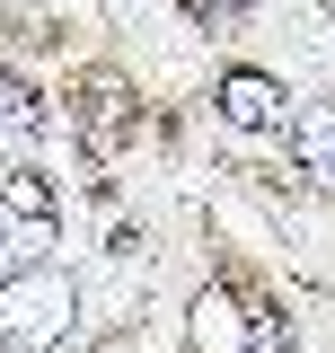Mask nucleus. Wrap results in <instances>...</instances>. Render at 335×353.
<instances>
[{"label": "nucleus", "instance_id": "obj_3", "mask_svg": "<svg viewBox=\"0 0 335 353\" xmlns=\"http://www.w3.org/2000/svg\"><path fill=\"white\" fill-rule=\"evenodd\" d=\"M71 132L88 141V159H115L132 132H141V106H132V88L115 80V71H88V80L71 88Z\"/></svg>", "mask_w": 335, "mask_h": 353}, {"label": "nucleus", "instance_id": "obj_1", "mask_svg": "<svg viewBox=\"0 0 335 353\" xmlns=\"http://www.w3.org/2000/svg\"><path fill=\"white\" fill-rule=\"evenodd\" d=\"M80 327V283L62 265H18L0 283V345L9 353H44Z\"/></svg>", "mask_w": 335, "mask_h": 353}, {"label": "nucleus", "instance_id": "obj_6", "mask_svg": "<svg viewBox=\"0 0 335 353\" xmlns=\"http://www.w3.org/2000/svg\"><path fill=\"white\" fill-rule=\"evenodd\" d=\"M292 159L318 176V185H335V106H300L292 115Z\"/></svg>", "mask_w": 335, "mask_h": 353}, {"label": "nucleus", "instance_id": "obj_9", "mask_svg": "<svg viewBox=\"0 0 335 353\" xmlns=\"http://www.w3.org/2000/svg\"><path fill=\"white\" fill-rule=\"evenodd\" d=\"M247 353H292V336H283V318H256V336H247Z\"/></svg>", "mask_w": 335, "mask_h": 353}, {"label": "nucleus", "instance_id": "obj_7", "mask_svg": "<svg viewBox=\"0 0 335 353\" xmlns=\"http://www.w3.org/2000/svg\"><path fill=\"white\" fill-rule=\"evenodd\" d=\"M44 132V106H36V88L18 80V71H0V141H36Z\"/></svg>", "mask_w": 335, "mask_h": 353}, {"label": "nucleus", "instance_id": "obj_4", "mask_svg": "<svg viewBox=\"0 0 335 353\" xmlns=\"http://www.w3.org/2000/svg\"><path fill=\"white\" fill-rule=\"evenodd\" d=\"M185 336H194V353H247L256 318H247V301H238L230 283H203L194 309H185Z\"/></svg>", "mask_w": 335, "mask_h": 353}, {"label": "nucleus", "instance_id": "obj_8", "mask_svg": "<svg viewBox=\"0 0 335 353\" xmlns=\"http://www.w3.org/2000/svg\"><path fill=\"white\" fill-rule=\"evenodd\" d=\"M185 18H203V27H238L247 0H185Z\"/></svg>", "mask_w": 335, "mask_h": 353}, {"label": "nucleus", "instance_id": "obj_2", "mask_svg": "<svg viewBox=\"0 0 335 353\" xmlns=\"http://www.w3.org/2000/svg\"><path fill=\"white\" fill-rule=\"evenodd\" d=\"M0 221H9V256L18 265H44L53 248V221H62V194H53V176L44 168H0Z\"/></svg>", "mask_w": 335, "mask_h": 353}, {"label": "nucleus", "instance_id": "obj_5", "mask_svg": "<svg viewBox=\"0 0 335 353\" xmlns=\"http://www.w3.org/2000/svg\"><path fill=\"white\" fill-rule=\"evenodd\" d=\"M283 106H292L283 80H265V71H221V115H230L238 132H274Z\"/></svg>", "mask_w": 335, "mask_h": 353}]
</instances>
